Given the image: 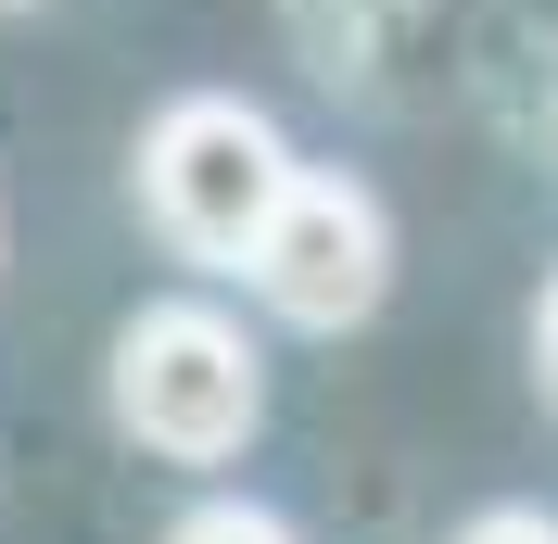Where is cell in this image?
Returning <instances> with one entry per match:
<instances>
[{
    "instance_id": "cell-1",
    "label": "cell",
    "mask_w": 558,
    "mask_h": 544,
    "mask_svg": "<svg viewBox=\"0 0 558 544\" xmlns=\"http://www.w3.org/2000/svg\"><path fill=\"white\" fill-rule=\"evenodd\" d=\"M114 431L178 456V469H216L267 431V355L229 305H140L114 330Z\"/></svg>"
},
{
    "instance_id": "cell-2",
    "label": "cell",
    "mask_w": 558,
    "mask_h": 544,
    "mask_svg": "<svg viewBox=\"0 0 558 544\" xmlns=\"http://www.w3.org/2000/svg\"><path fill=\"white\" fill-rule=\"evenodd\" d=\"M279 190H292V139L254 102H229V89L166 102L153 139H140V215H153L191 267H242Z\"/></svg>"
},
{
    "instance_id": "cell-3",
    "label": "cell",
    "mask_w": 558,
    "mask_h": 544,
    "mask_svg": "<svg viewBox=\"0 0 558 544\" xmlns=\"http://www.w3.org/2000/svg\"><path fill=\"white\" fill-rule=\"evenodd\" d=\"M242 279H254V305H267L279 330L343 342V330H368V317H381V292H393V228H381V203H368L355 177L292 165V190L267 203Z\"/></svg>"
},
{
    "instance_id": "cell-4",
    "label": "cell",
    "mask_w": 558,
    "mask_h": 544,
    "mask_svg": "<svg viewBox=\"0 0 558 544\" xmlns=\"http://www.w3.org/2000/svg\"><path fill=\"white\" fill-rule=\"evenodd\" d=\"M166 544H292V519H267V507H242V494H216V507H191Z\"/></svg>"
},
{
    "instance_id": "cell-5",
    "label": "cell",
    "mask_w": 558,
    "mask_h": 544,
    "mask_svg": "<svg viewBox=\"0 0 558 544\" xmlns=\"http://www.w3.org/2000/svg\"><path fill=\"white\" fill-rule=\"evenodd\" d=\"M457 544H558V519H546V507H483Z\"/></svg>"
},
{
    "instance_id": "cell-6",
    "label": "cell",
    "mask_w": 558,
    "mask_h": 544,
    "mask_svg": "<svg viewBox=\"0 0 558 544\" xmlns=\"http://www.w3.org/2000/svg\"><path fill=\"white\" fill-rule=\"evenodd\" d=\"M533 380H546V406H558V279H546V305H533Z\"/></svg>"
}]
</instances>
